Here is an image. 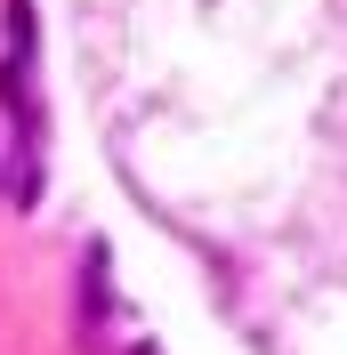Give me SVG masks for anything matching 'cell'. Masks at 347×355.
I'll use <instances>...</instances> for the list:
<instances>
[]
</instances>
